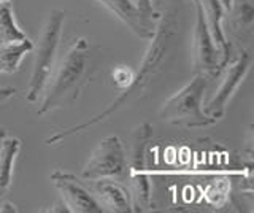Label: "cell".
Instances as JSON below:
<instances>
[{"label":"cell","instance_id":"cell-1","mask_svg":"<svg viewBox=\"0 0 254 213\" xmlns=\"http://www.w3.org/2000/svg\"><path fill=\"white\" fill-rule=\"evenodd\" d=\"M177 37H178L177 14L173 11H165L161 16V19H159V24L154 29L153 37L149 38L151 40L149 46L145 53V56L141 59L140 69L135 70L133 81L129 88L123 89V92L119 94L102 113L92 116L91 120H87L81 124L71 126V128H67V129H61L50 139H46V145H54V143H58V142H62L64 139L76 136V134L83 131H87L95 124L107 121L110 116H113L121 108L141 99L149 89V84L162 72V69L167 62L172 59V51H173L175 42H177Z\"/></svg>","mask_w":254,"mask_h":213},{"label":"cell","instance_id":"cell-2","mask_svg":"<svg viewBox=\"0 0 254 213\" xmlns=\"http://www.w3.org/2000/svg\"><path fill=\"white\" fill-rule=\"evenodd\" d=\"M87 66H89V43L83 37L75 38L64 56L51 84L45 88V99L37 113H50L68 102H73L81 91Z\"/></svg>","mask_w":254,"mask_h":213},{"label":"cell","instance_id":"cell-3","mask_svg":"<svg viewBox=\"0 0 254 213\" xmlns=\"http://www.w3.org/2000/svg\"><path fill=\"white\" fill-rule=\"evenodd\" d=\"M208 78L197 73L186 86L167 99L161 107V118L169 124L183 128H206L216 123V120L202 110L203 94L206 91Z\"/></svg>","mask_w":254,"mask_h":213},{"label":"cell","instance_id":"cell-4","mask_svg":"<svg viewBox=\"0 0 254 213\" xmlns=\"http://www.w3.org/2000/svg\"><path fill=\"white\" fill-rule=\"evenodd\" d=\"M64 21H65V11L64 10H53L48 14L43 32L40 35L34 70H32L29 88L26 92V100L30 104L37 102L38 97L42 96L48 86V81H50V76L53 75V66L56 53L59 48Z\"/></svg>","mask_w":254,"mask_h":213},{"label":"cell","instance_id":"cell-5","mask_svg":"<svg viewBox=\"0 0 254 213\" xmlns=\"http://www.w3.org/2000/svg\"><path fill=\"white\" fill-rule=\"evenodd\" d=\"M151 139H153V126L148 121L138 124L133 129L130 159L127 161L132 212H145L151 207V183L146 161V149Z\"/></svg>","mask_w":254,"mask_h":213},{"label":"cell","instance_id":"cell-6","mask_svg":"<svg viewBox=\"0 0 254 213\" xmlns=\"http://www.w3.org/2000/svg\"><path fill=\"white\" fill-rule=\"evenodd\" d=\"M126 172L127 157L123 142L116 136H108L102 139L94 148L81 170V177L89 181L100 178H121Z\"/></svg>","mask_w":254,"mask_h":213},{"label":"cell","instance_id":"cell-7","mask_svg":"<svg viewBox=\"0 0 254 213\" xmlns=\"http://www.w3.org/2000/svg\"><path fill=\"white\" fill-rule=\"evenodd\" d=\"M250 67H251V54L246 50L238 53V56L224 67L226 73L224 78H222V83L218 88L216 94L213 96V99L206 104L203 110L206 115L214 118L216 121L224 116L229 100L232 99L235 91L240 88V84L243 83V80L250 72Z\"/></svg>","mask_w":254,"mask_h":213},{"label":"cell","instance_id":"cell-8","mask_svg":"<svg viewBox=\"0 0 254 213\" xmlns=\"http://www.w3.org/2000/svg\"><path fill=\"white\" fill-rule=\"evenodd\" d=\"M195 5V27L192 40V62L197 73L213 78L219 73V51L214 45L203 18L200 0H192Z\"/></svg>","mask_w":254,"mask_h":213},{"label":"cell","instance_id":"cell-9","mask_svg":"<svg viewBox=\"0 0 254 213\" xmlns=\"http://www.w3.org/2000/svg\"><path fill=\"white\" fill-rule=\"evenodd\" d=\"M51 181L56 189L61 193L62 201L70 209V212L78 213H102L103 209L99 201L79 183L75 175L67 172L56 170L51 175Z\"/></svg>","mask_w":254,"mask_h":213},{"label":"cell","instance_id":"cell-10","mask_svg":"<svg viewBox=\"0 0 254 213\" xmlns=\"http://www.w3.org/2000/svg\"><path fill=\"white\" fill-rule=\"evenodd\" d=\"M203 18L206 22V27L210 30V35L213 38L214 45L219 51V72L224 69L229 61L230 54H232V48L230 43L227 42V38L222 30V16H224V6L219 0H200Z\"/></svg>","mask_w":254,"mask_h":213},{"label":"cell","instance_id":"cell-11","mask_svg":"<svg viewBox=\"0 0 254 213\" xmlns=\"http://www.w3.org/2000/svg\"><path fill=\"white\" fill-rule=\"evenodd\" d=\"M97 2H100L113 14H116L135 35H138L140 38H146V40L153 37L154 29L151 26L149 19L137 8V5L132 0H97Z\"/></svg>","mask_w":254,"mask_h":213},{"label":"cell","instance_id":"cell-12","mask_svg":"<svg viewBox=\"0 0 254 213\" xmlns=\"http://www.w3.org/2000/svg\"><path fill=\"white\" fill-rule=\"evenodd\" d=\"M94 193L100 199L99 204L102 205V209L107 207L105 210L116 213L132 212L130 194L127 193V189L123 185L116 183L111 178L94 180Z\"/></svg>","mask_w":254,"mask_h":213},{"label":"cell","instance_id":"cell-13","mask_svg":"<svg viewBox=\"0 0 254 213\" xmlns=\"http://www.w3.org/2000/svg\"><path fill=\"white\" fill-rule=\"evenodd\" d=\"M0 145V197L5 196L13 181L14 161L21 151V140L18 137H3Z\"/></svg>","mask_w":254,"mask_h":213},{"label":"cell","instance_id":"cell-14","mask_svg":"<svg viewBox=\"0 0 254 213\" xmlns=\"http://www.w3.org/2000/svg\"><path fill=\"white\" fill-rule=\"evenodd\" d=\"M32 51H34V43L30 42V38L0 45V73L11 75L18 72L21 61Z\"/></svg>","mask_w":254,"mask_h":213},{"label":"cell","instance_id":"cell-15","mask_svg":"<svg viewBox=\"0 0 254 213\" xmlns=\"http://www.w3.org/2000/svg\"><path fill=\"white\" fill-rule=\"evenodd\" d=\"M27 38L16 24L10 3H0V45L14 43Z\"/></svg>","mask_w":254,"mask_h":213},{"label":"cell","instance_id":"cell-16","mask_svg":"<svg viewBox=\"0 0 254 213\" xmlns=\"http://www.w3.org/2000/svg\"><path fill=\"white\" fill-rule=\"evenodd\" d=\"M229 10L232 11L234 27L243 32H251L254 22V6L251 0H232Z\"/></svg>","mask_w":254,"mask_h":213},{"label":"cell","instance_id":"cell-17","mask_svg":"<svg viewBox=\"0 0 254 213\" xmlns=\"http://www.w3.org/2000/svg\"><path fill=\"white\" fill-rule=\"evenodd\" d=\"M133 76H135V70L126 66H118L113 72H111V80H113L115 86H118L121 91L129 88L133 81Z\"/></svg>","mask_w":254,"mask_h":213},{"label":"cell","instance_id":"cell-18","mask_svg":"<svg viewBox=\"0 0 254 213\" xmlns=\"http://www.w3.org/2000/svg\"><path fill=\"white\" fill-rule=\"evenodd\" d=\"M135 5H137V8L145 14L148 19H151V16H153L154 0H135Z\"/></svg>","mask_w":254,"mask_h":213},{"label":"cell","instance_id":"cell-19","mask_svg":"<svg viewBox=\"0 0 254 213\" xmlns=\"http://www.w3.org/2000/svg\"><path fill=\"white\" fill-rule=\"evenodd\" d=\"M14 94H16V89L11 88V86H3V88H0V104L10 100Z\"/></svg>","mask_w":254,"mask_h":213},{"label":"cell","instance_id":"cell-20","mask_svg":"<svg viewBox=\"0 0 254 213\" xmlns=\"http://www.w3.org/2000/svg\"><path fill=\"white\" fill-rule=\"evenodd\" d=\"M50 212H70V209L65 205V202H58V204H54L53 207H51V210Z\"/></svg>","mask_w":254,"mask_h":213},{"label":"cell","instance_id":"cell-21","mask_svg":"<svg viewBox=\"0 0 254 213\" xmlns=\"http://www.w3.org/2000/svg\"><path fill=\"white\" fill-rule=\"evenodd\" d=\"M3 212H10V213H16L18 212V209L14 207L13 204H10V202H5L2 207H0V213H3Z\"/></svg>","mask_w":254,"mask_h":213},{"label":"cell","instance_id":"cell-22","mask_svg":"<svg viewBox=\"0 0 254 213\" xmlns=\"http://www.w3.org/2000/svg\"><path fill=\"white\" fill-rule=\"evenodd\" d=\"M219 2L222 3V6H224V10H229L230 5H232V0H219Z\"/></svg>","mask_w":254,"mask_h":213},{"label":"cell","instance_id":"cell-23","mask_svg":"<svg viewBox=\"0 0 254 213\" xmlns=\"http://www.w3.org/2000/svg\"><path fill=\"white\" fill-rule=\"evenodd\" d=\"M3 137H6V129L3 128V126H0V140H2Z\"/></svg>","mask_w":254,"mask_h":213},{"label":"cell","instance_id":"cell-24","mask_svg":"<svg viewBox=\"0 0 254 213\" xmlns=\"http://www.w3.org/2000/svg\"><path fill=\"white\" fill-rule=\"evenodd\" d=\"M0 3H11V0H0Z\"/></svg>","mask_w":254,"mask_h":213}]
</instances>
